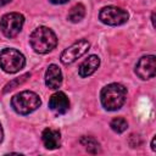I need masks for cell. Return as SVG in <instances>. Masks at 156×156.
<instances>
[{
    "label": "cell",
    "instance_id": "10",
    "mask_svg": "<svg viewBox=\"0 0 156 156\" xmlns=\"http://www.w3.org/2000/svg\"><path fill=\"white\" fill-rule=\"evenodd\" d=\"M62 83V72L56 65H50L45 72V84L49 89H58Z\"/></svg>",
    "mask_w": 156,
    "mask_h": 156
},
{
    "label": "cell",
    "instance_id": "16",
    "mask_svg": "<svg viewBox=\"0 0 156 156\" xmlns=\"http://www.w3.org/2000/svg\"><path fill=\"white\" fill-rule=\"evenodd\" d=\"M29 76H30L29 73H26V74H23V76H21L20 78H16V79H13V80H11L10 83H7V84L5 85V89H4V93H7V91H10V90H12V89H15V88H17V85H21L22 83H24V82L27 80V78H28Z\"/></svg>",
    "mask_w": 156,
    "mask_h": 156
},
{
    "label": "cell",
    "instance_id": "6",
    "mask_svg": "<svg viewBox=\"0 0 156 156\" xmlns=\"http://www.w3.org/2000/svg\"><path fill=\"white\" fill-rule=\"evenodd\" d=\"M129 18L128 12L118 6H105L100 10L99 20L107 26H121Z\"/></svg>",
    "mask_w": 156,
    "mask_h": 156
},
{
    "label": "cell",
    "instance_id": "2",
    "mask_svg": "<svg viewBox=\"0 0 156 156\" xmlns=\"http://www.w3.org/2000/svg\"><path fill=\"white\" fill-rule=\"evenodd\" d=\"M127 98V89L119 83H111L102 88L100 100L105 110L116 111L119 110Z\"/></svg>",
    "mask_w": 156,
    "mask_h": 156
},
{
    "label": "cell",
    "instance_id": "12",
    "mask_svg": "<svg viewBox=\"0 0 156 156\" xmlns=\"http://www.w3.org/2000/svg\"><path fill=\"white\" fill-rule=\"evenodd\" d=\"M99 66H100V58H99V56L90 55V56H88V58H85L80 63V66L78 68V74L82 78L89 77V76H91L99 68Z\"/></svg>",
    "mask_w": 156,
    "mask_h": 156
},
{
    "label": "cell",
    "instance_id": "4",
    "mask_svg": "<svg viewBox=\"0 0 156 156\" xmlns=\"http://www.w3.org/2000/svg\"><path fill=\"white\" fill-rule=\"evenodd\" d=\"M26 65V58L22 52L16 49L6 48L0 52V67L6 73H16Z\"/></svg>",
    "mask_w": 156,
    "mask_h": 156
},
{
    "label": "cell",
    "instance_id": "14",
    "mask_svg": "<svg viewBox=\"0 0 156 156\" xmlns=\"http://www.w3.org/2000/svg\"><path fill=\"white\" fill-rule=\"evenodd\" d=\"M80 144L85 147V150L90 154H98L100 151V144L93 136H82Z\"/></svg>",
    "mask_w": 156,
    "mask_h": 156
},
{
    "label": "cell",
    "instance_id": "15",
    "mask_svg": "<svg viewBox=\"0 0 156 156\" xmlns=\"http://www.w3.org/2000/svg\"><path fill=\"white\" fill-rule=\"evenodd\" d=\"M110 127L113 132L116 133H123L127 128H128V122L123 118V117H116L111 121Z\"/></svg>",
    "mask_w": 156,
    "mask_h": 156
},
{
    "label": "cell",
    "instance_id": "8",
    "mask_svg": "<svg viewBox=\"0 0 156 156\" xmlns=\"http://www.w3.org/2000/svg\"><path fill=\"white\" fill-rule=\"evenodd\" d=\"M156 73V58L154 55H147V56H143L141 58H139L138 63L135 65V74L143 79H151L155 77Z\"/></svg>",
    "mask_w": 156,
    "mask_h": 156
},
{
    "label": "cell",
    "instance_id": "7",
    "mask_svg": "<svg viewBox=\"0 0 156 156\" xmlns=\"http://www.w3.org/2000/svg\"><path fill=\"white\" fill-rule=\"evenodd\" d=\"M89 41L85 40V39H82V40H78L76 43H73L69 48H67L66 50L62 51L61 54V62L63 65H69V63H73L74 61H77L80 56H83L88 50H89Z\"/></svg>",
    "mask_w": 156,
    "mask_h": 156
},
{
    "label": "cell",
    "instance_id": "17",
    "mask_svg": "<svg viewBox=\"0 0 156 156\" xmlns=\"http://www.w3.org/2000/svg\"><path fill=\"white\" fill-rule=\"evenodd\" d=\"M67 1H69V0H50V2H52V4H55V5H61V4H66Z\"/></svg>",
    "mask_w": 156,
    "mask_h": 156
},
{
    "label": "cell",
    "instance_id": "11",
    "mask_svg": "<svg viewBox=\"0 0 156 156\" xmlns=\"http://www.w3.org/2000/svg\"><path fill=\"white\" fill-rule=\"evenodd\" d=\"M41 139L44 146L49 150H55L61 145V134L57 129H52V128L44 129L41 134Z\"/></svg>",
    "mask_w": 156,
    "mask_h": 156
},
{
    "label": "cell",
    "instance_id": "1",
    "mask_svg": "<svg viewBox=\"0 0 156 156\" xmlns=\"http://www.w3.org/2000/svg\"><path fill=\"white\" fill-rule=\"evenodd\" d=\"M29 43L35 52L48 54L57 45V37L49 27L40 26L32 32L29 37Z\"/></svg>",
    "mask_w": 156,
    "mask_h": 156
},
{
    "label": "cell",
    "instance_id": "20",
    "mask_svg": "<svg viewBox=\"0 0 156 156\" xmlns=\"http://www.w3.org/2000/svg\"><path fill=\"white\" fill-rule=\"evenodd\" d=\"M4 139V132H2V127H1V123H0V143Z\"/></svg>",
    "mask_w": 156,
    "mask_h": 156
},
{
    "label": "cell",
    "instance_id": "3",
    "mask_svg": "<svg viewBox=\"0 0 156 156\" xmlns=\"http://www.w3.org/2000/svg\"><path fill=\"white\" fill-rule=\"evenodd\" d=\"M41 105L40 98L29 90L21 91L11 99V106L18 115H29Z\"/></svg>",
    "mask_w": 156,
    "mask_h": 156
},
{
    "label": "cell",
    "instance_id": "19",
    "mask_svg": "<svg viewBox=\"0 0 156 156\" xmlns=\"http://www.w3.org/2000/svg\"><path fill=\"white\" fill-rule=\"evenodd\" d=\"M12 0H0V6H4V5H6V4H9V2H11Z\"/></svg>",
    "mask_w": 156,
    "mask_h": 156
},
{
    "label": "cell",
    "instance_id": "9",
    "mask_svg": "<svg viewBox=\"0 0 156 156\" xmlns=\"http://www.w3.org/2000/svg\"><path fill=\"white\" fill-rule=\"evenodd\" d=\"M49 108L55 115H63L69 108V100L67 95L62 91H57L51 95L49 100Z\"/></svg>",
    "mask_w": 156,
    "mask_h": 156
},
{
    "label": "cell",
    "instance_id": "18",
    "mask_svg": "<svg viewBox=\"0 0 156 156\" xmlns=\"http://www.w3.org/2000/svg\"><path fill=\"white\" fill-rule=\"evenodd\" d=\"M151 149H152V151H156V146H155V136H154L152 140H151Z\"/></svg>",
    "mask_w": 156,
    "mask_h": 156
},
{
    "label": "cell",
    "instance_id": "5",
    "mask_svg": "<svg viewBox=\"0 0 156 156\" xmlns=\"http://www.w3.org/2000/svg\"><path fill=\"white\" fill-rule=\"evenodd\" d=\"M23 24H24V17L18 12L6 13L0 20V28L6 38H15L22 30Z\"/></svg>",
    "mask_w": 156,
    "mask_h": 156
},
{
    "label": "cell",
    "instance_id": "13",
    "mask_svg": "<svg viewBox=\"0 0 156 156\" xmlns=\"http://www.w3.org/2000/svg\"><path fill=\"white\" fill-rule=\"evenodd\" d=\"M84 16H85V7H84V5H82V4L74 5V6L69 10V12H68V20H69L72 23H78V22H80V21L84 18Z\"/></svg>",
    "mask_w": 156,
    "mask_h": 156
}]
</instances>
